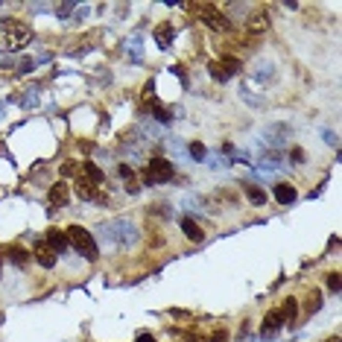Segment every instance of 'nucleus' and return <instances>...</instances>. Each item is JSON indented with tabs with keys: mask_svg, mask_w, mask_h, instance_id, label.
<instances>
[{
	"mask_svg": "<svg viewBox=\"0 0 342 342\" xmlns=\"http://www.w3.org/2000/svg\"><path fill=\"white\" fill-rule=\"evenodd\" d=\"M102 237L111 243V246H132L138 240V231L129 220H114L111 225H102Z\"/></svg>",
	"mask_w": 342,
	"mask_h": 342,
	"instance_id": "obj_1",
	"label": "nucleus"
},
{
	"mask_svg": "<svg viewBox=\"0 0 342 342\" xmlns=\"http://www.w3.org/2000/svg\"><path fill=\"white\" fill-rule=\"evenodd\" d=\"M64 234H67V243H70V246H73V249L82 255V258H88V261H97V258H100V249H97L94 237H91V234H88L82 225H70Z\"/></svg>",
	"mask_w": 342,
	"mask_h": 342,
	"instance_id": "obj_2",
	"label": "nucleus"
},
{
	"mask_svg": "<svg viewBox=\"0 0 342 342\" xmlns=\"http://www.w3.org/2000/svg\"><path fill=\"white\" fill-rule=\"evenodd\" d=\"M0 29L6 32V41H9V47H12V50L26 47V44H29V38H32V29H29L26 23H18L15 18H0Z\"/></svg>",
	"mask_w": 342,
	"mask_h": 342,
	"instance_id": "obj_3",
	"label": "nucleus"
},
{
	"mask_svg": "<svg viewBox=\"0 0 342 342\" xmlns=\"http://www.w3.org/2000/svg\"><path fill=\"white\" fill-rule=\"evenodd\" d=\"M176 173H173V164L167 161V158H152L149 161V167H146V173H143V181L146 184H164V181H170Z\"/></svg>",
	"mask_w": 342,
	"mask_h": 342,
	"instance_id": "obj_4",
	"label": "nucleus"
},
{
	"mask_svg": "<svg viewBox=\"0 0 342 342\" xmlns=\"http://www.w3.org/2000/svg\"><path fill=\"white\" fill-rule=\"evenodd\" d=\"M202 20H205L211 29H217V32H225V29H231V20H228L222 12H217L214 6H205V9H202Z\"/></svg>",
	"mask_w": 342,
	"mask_h": 342,
	"instance_id": "obj_5",
	"label": "nucleus"
},
{
	"mask_svg": "<svg viewBox=\"0 0 342 342\" xmlns=\"http://www.w3.org/2000/svg\"><path fill=\"white\" fill-rule=\"evenodd\" d=\"M44 243H47V246H50V249H53L56 255H64V252L70 249V243H67V234H64L61 228H50V231H47V240H44Z\"/></svg>",
	"mask_w": 342,
	"mask_h": 342,
	"instance_id": "obj_6",
	"label": "nucleus"
},
{
	"mask_svg": "<svg viewBox=\"0 0 342 342\" xmlns=\"http://www.w3.org/2000/svg\"><path fill=\"white\" fill-rule=\"evenodd\" d=\"M47 199H50L53 211H56V208H64V205H67V199H70V187H67L64 181H59V184H53V187H50Z\"/></svg>",
	"mask_w": 342,
	"mask_h": 342,
	"instance_id": "obj_7",
	"label": "nucleus"
},
{
	"mask_svg": "<svg viewBox=\"0 0 342 342\" xmlns=\"http://www.w3.org/2000/svg\"><path fill=\"white\" fill-rule=\"evenodd\" d=\"M281 325H284V316L278 313V310H272V313H266V319H263V331H261V337L263 340H272L278 331H281Z\"/></svg>",
	"mask_w": 342,
	"mask_h": 342,
	"instance_id": "obj_8",
	"label": "nucleus"
},
{
	"mask_svg": "<svg viewBox=\"0 0 342 342\" xmlns=\"http://www.w3.org/2000/svg\"><path fill=\"white\" fill-rule=\"evenodd\" d=\"M32 255H35V261H38V263H41L44 269H53V266H56V252H53V249H50L47 243H38Z\"/></svg>",
	"mask_w": 342,
	"mask_h": 342,
	"instance_id": "obj_9",
	"label": "nucleus"
},
{
	"mask_svg": "<svg viewBox=\"0 0 342 342\" xmlns=\"http://www.w3.org/2000/svg\"><path fill=\"white\" fill-rule=\"evenodd\" d=\"M181 231H184V237L193 240V243H202V240H205V231H202L190 217H181Z\"/></svg>",
	"mask_w": 342,
	"mask_h": 342,
	"instance_id": "obj_10",
	"label": "nucleus"
},
{
	"mask_svg": "<svg viewBox=\"0 0 342 342\" xmlns=\"http://www.w3.org/2000/svg\"><path fill=\"white\" fill-rule=\"evenodd\" d=\"M275 199H278L281 205H293V202L299 199V193H296L293 184H275Z\"/></svg>",
	"mask_w": 342,
	"mask_h": 342,
	"instance_id": "obj_11",
	"label": "nucleus"
},
{
	"mask_svg": "<svg viewBox=\"0 0 342 342\" xmlns=\"http://www.w3.org/2000/svg\"><path fill=\"white\" fill-rule=\"evenodd\" d=\"M173 35H176V32H173V26H170V23L155 26V41H158V47H161V50H167V47L173 44Z\"/></svg>",
	"mask_w": 342,
	"mask_h": 342,
	"instance_id": "obj_12",
	"label": "nucleus"
},
{
	"mask_svg": "<svg viewBox=\"0 0 342 342\" xmlns=\"http://www.w3.org/2000/svg\"><path fill=\"white\" fill-rule=\"evenodd\" d=\"M6 258H9L15 266H26V263H29V252H23L20 246H9V249H6Z\"/></svg>",
	"mask_w": 342,
	"mask_h": 342,
	"instance_id": "obj_13",
	"label": "nucleus"
},
{
	"mask_svg": "<svg viewBox=\"0 0 342 342\" xmlns=\"http://www.w3.org/2000/svg\"><path fill=\"white\" fill-rule=\"evenodd\" d=\"M76 190H79V196H82V199H94V196H97V184H94V181H88L85 176H82V179H76Z\"/></svg>",
	"mask_w": 342,
	"mask_h": 342,
	"instance_id": "obj_14",
	"label": "nucleus"
},
{
	"mask_svg": "<svg viewBox=\"0 0 342 342\" xmlns=\"http://www.w3.org/2000/svg\"><path fill=\"white\" fill-rule=\"evenodd\" d=\"M82 173H85V179H88V181H94V184H97V181H102V170H100L94 161H85V164H82Z\"/></svg>",
	"mask_w": 342,
	"mask_h": 342,
	"instance_id": "obj_15",
	"label": "nucleus"
},
{
	"mask_svg": "<svg viewBox=\"0 0 342 342\" xmlns=\"http://www.w3.org/2000/svg\"><path fill=\"white\" fill-rule=\"evenodd\" d=\"M220 67H222V70H225V76L231 79L234 73H240V59H234V56H225V59L220 61Z\"/></svg>",
	"mask_w": 342,
	"mask_h": 342,
	"instance_id": "obj_16",
	"label": "nucleus"
},
{
	"mask_svg": "<svg viewBox=\"0 0 342 342\" xmlns=\"http://www.w3.org/2000/svg\"><path fill=\"white\" fill-rule=\"evenodd\" d=\"M278 313H281L284 319H296V313H299V302H296V299H287V302H284V307H281Z\"/></svg>",
	"mask_w": 342,
	"mask_h": 342,
	"instance_id": "obj_17",
	"label": "nucleus"
},
{
	"mask_svg": "<svg viewBox=\"0 0 342 342\" xmlns=\"http://www.w3.org/2000/svg\"><path fill=\"white\" fill-rule=\"evenodd\" d=\"M246 196H249L255 205H263V202H266V193H263L261 187H255V184H249V187H246Z\"/></svg>",
	"mask_w": 342,
	"mask_h": 342,
	"instance_id": "obj_18",
	"label": "nucleus"
},
{
	"mask_svg": "<svg viewBox=\"0 0 342 342\" xmlns=\"http://www.w3.org/2000/svg\"><path fill=\"white\" fill-rule=\"evenodd\" d=\"M269 26V20H266V15H258V18H249V29L252 32H263Z\"/></svg>",
	"mask_w": 342,
	"mask_h": 342,
	"instance_id": "obj_19",
	"label": "nucleus"
},
{
	"mask_svg": "<svg viewBox=\"0 0 342 342\" xmlns=\"http://www.w3.org/2000/svg\"><path fill=\"white\" fill-rule=\"evenodd\" d=\"M208 70H211V76H214L217 82H228V76H225V70L220 67V61H211V64H208Z\"/></svg>",
	"mask_w": 342,
	"mask_h": 342,
	"instance_id": "obj_20",
	"label": "nucleus"
},
{
	"mask_svg": "<svg viewBox=\"0 0 342 342\" xmlns=\"http://www.w3.org/2000/svg\"><path fill=\"white\" fill-rule=\"evenodd\" d=\"M152 114H155V120H161V123H170V120H173V114H170L164 105H158V102L152 105Z\"/></svg>",
	"mask_w": 342,
	"mask_h": 342,
	"instance_id": "obj_21",
	"label": "nucleus"
},
{
	"mask_svg": "<svg viewBox=\"0 0 342 342\" xmlns=\"http://www.w3.org/2000/svg\"><path fill=\"white\" fill-rule=\"evenodd\" d=\"M328 287H331L334 293H340V290H342V275H340V272H334V275H328Z\"/></svg>",
	"mask_w": 342,
	"mask_h": 342,
	"instance_id": "obj_22",
	"label": "nucleus"
},
{
	"mask_svg": "<svg viewBox=\"0 0 342 342\" xmlns=\"http://www.w3.org/2000/svg\"><path fill=\"white\" fill-rule=\"evenodd\" d=\"M190 155H193L196 161H202V158H205V146H202L199 141H196V143H190Z\"/></svg>",
	"mask_w": 342,
	"mask_h": 342,
	"instance_id": "obj_23",
	"label": "nucleus"
},
{
	"mask_svg": "<svg viewBox=\"0 0 342 342\" xmlns=\"http://www.w3.org/2000/svg\"><path fill=\"white\" fill-rule=\"evenodd\" d=\"M56 12H59V18H67V15L73 12V3H61V6H59Z\"/></svg>",
	"mask_w": 342,
	"mask_h": 342,
	"instance_id": "obj_24",
	"label": "nucleus"
},
{
	"mask_svg": "<svg viewBox=\"0 0 342 342\" xmlns=\"http://www.w3.org/2000/svg\"><path fill=\"white\" fill-rule=\"evenodd\" d=\"M73 173H76V164H70V161L61 164V176H73Z\"/></svg>",
	"mask_w": 342,
	"mask_h": 342,
	"instance_id": "obj_25",
	"label": "nucleus"
},
{
	"mask_svg": "<svg viewBox=\"0 0 342 342\" xmlns=\"http://www.w3.org/2000/svg\"><path fill=\"white\" fill-rule=\"evenodd\" d=\"M120 176H123L126 181H129V179H135V176H132V167H129V164H120Z\"/></svg>",
	"mask_w": 342,
	"mask_h": 342,
	"instance_id": "obj_26",
	"label": "nucleus"
},
{
	"mask_svg": "<svg viewBox=\"0 0 342 342\" xmlns=\"http://www.w3.org/2000/svg\"><path fill=\"white\" fill-rule=\"evenodd\" d=\"M211 342H228V334H225V331H217V334L211 337Z\"/></svg>",
	"mask_w": 342,
	"mask_h": 342,
	"instance_id": "obj_27",
	"label": "nucleus"
},
{
	"mask_svg": "<svg viewBox=\"0 0 342 342\" xmlns=\"http://www.w3.org/2000/svg\"><path fill=\"white\" fill-rule=\"evenodd\" d=\"M293 161L302 164V161H304V149H293Z\"/></svg>",
	"mask_w": 342,
	"mask_h": 342,
	"instance_id": "obj_28",
	"label": "nucleus"
},
{
	"mask_svg": "<svg viewBox=\"0 0 342 342\" xmlns=\"http://www.w3.org/2000/svg\"><path fill=\"white\" fill-rule=\"evenodd\" d=\"M135 342H155V337H152V334H138Z\"/></svg>",
	"mask_w": 342,
	"mask_h": 342,
	"instance_id": "obj_29",
	"label": "nucleus"
},
{
	"mask_svg": "<svg viewBox=\"0 0 342 342\" xmlns=\"http://www.w3.org/2000/svg\"><path fill=\"white\" fill-rule=\"evenodd\" d=\"M328 342H340V340H337V337H331V340H328Z\"/></svg>",
	"mask_w": 342,
	"mask_h": 342,
	"instance_id": "obj_30",
	"label": "nucleus"
}]
</instances>
